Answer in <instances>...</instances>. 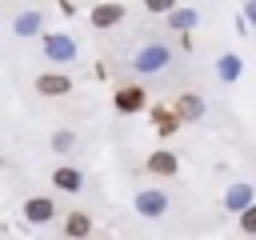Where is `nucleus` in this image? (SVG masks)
Masks as SVG:
<instances>
[{"instance_id":"nucleus-1","label":"nucleus","mask_w":256,"mask_h":240,"mask_svg":"<svg viewBox=\"0 0 256 240\" xmlns=\"http://www.w3.org/2000/svg\"><path fill=\"white\" fill-rule=\"evenodd\" d=\"M168 60H172V52H168L164 44H144V48L132 56V68H136V72H160V68H168Z\"/></svg>"},{"instance_id":"nucleus-2","label":"nucleus","mask_w":256,"mask_h":240,"mask_svg":"<svg viewBox=\"0 0 256 240\" xmlns=\"http://www.w3.org/2000/svg\"><path fill=\"white\" fill-rule=\"evenodd\" d=\"M44 56L52 64H68V60H76V40L64 36V32H48L44 36Z\"/></svg>"},{"instance_id":"nucleus-3","label":"nucleus","mask_w":256,"mask_h":240,"mask_svg":"<svg viewBox=\"0 0 256 240\" xmlns=\"http://www.w3.org/2000/svg\"><path fill=\"white\" fill-rule=\"evenodd\" d=\"M136 212H140L144 220H160V216L168 212V196H164L160 188H144V192H136Z\"/></svg>"},{"instance_id":"nucleus-4","label":"nucleus","mask_w":256,"mask_h":240,"mask_svg":"<svg viewBox=\"0 0 256 240\" xmlns=\"http://www.w3.org/2000/svg\"><path fill=\"white\" fill-rule=\"evenodd\" d=\"M112 104H116V112H124V116H132V112H140V108L148 104V92H144L140 84H124V88H116V96H112Z\"/></svg>"},{"instance_id":"nucleus-5","label":"nucleus","mask_w":256,"mask_h":240,"mask_svg":"<svg viewBox=\"0 0 256 240\" xmlns=\"http://www.w3.org/2000/svg\"><path fill=\"white\" fill-rule=\"evenodd\" d=\"M88 20H92V28H116V24L124 20V4H120V0H104V4H92Z\"/></svg>"},{"instance_id":"nucleus-6","label":"nucleus","mask_w":256,"mask_h":240,"mask_svg":"<svg viewBox=\"0 0 256 240\" xmlns=\"http://www.w3.org/2000/svg\"><path fill=\"white\" fill-rule=\"evenodd\" d=\"M52 216H56L52 196H28V200H24V220H28V224H36V228H40V224H48Z\"/></svg>"},{"instance_id":"nucleus-7","label":"nucleus","mask_w":256,"mask_h":240,"mask_svg":"<svg viewBox=\"0 0 256 240\" xmlns=\"http://www.w3.org/2000/svg\"><path fill=\"white\" fill-rule=\"evenodd\" d=\"M36 92L40 96H68L72 92V76H64V72H40L36 76Z\"/></svg>"},{"instance_id":"nucleus-8","label":"nucleus","mask_w":256,"mask_h":240,"mask_svg":"<svg viewBox=\"0 0 256 240\" xmlns=\"http://www.w3.org/2000/svg\"><path fill=\"white\" fill-rule=\"evenodd\" d=\"M172 112L180 116V124H192V120H204V100L196 92H184L172 100Z\"/></svg>"},{"instance_id":"nucleus-9","label":"nucleus","mask_w":256,"mask_h":240,"mask_svg":"<svg viewBox=\"0 0 256 240\" xmlns=\"http://www.w3.org/2000/svg\"><path fill=\"white\" fill-rule=\"evenodd\" d=\"M148 172H152V176H176V172H180L176 152H164V148L152 152V156H148Z\"/></svg>"},{"instance_id":"nucleus-10","label":"nucleus","mask_w":256,"mask_h":240,"mask_svg":"<svg viewBox=\"0 0 256 240\" xmlns=\"http://www.w3.org/2000/svg\"><path fill=\"white\" fill-rule=\"evenodd\" d=\"M152 124H156L160 136H172V132L180 128V116L172 112V104H156V108H152Z\"/></svg>"},{"instance_id":"nucleus-11","label":"nucleus","mask_w":256,"mask_h":240,"mask_svg":"<svg viewBox=\"0 0 256 240\" xmlns=\"http://www.w3.org/2000/svg\"><path fill=\"white\" fill-rule=\"evenodd\" d=\"M164 16H168V28H176V32H192V28L200 24L196 8H168Z\"/></svg>"},{"instance_id":"nucleus-12","label":"nucleus","mask_w":256,"mask_h":240,"mask_svg":"<svg viewBox=\"0 0 256 240\" xmlns=\"http://www.w3.org/2000/svg\"><path fill=\"white\" fill-rule=\"evenodd\" d=\"M248 204H252V184H228L224 208H228V212H240V208H248Z\"/></svg>"},{"instance_id":"nucleus-13","label":"nucleus","mask_w":256,"mask_h":240,"mask_svg":"<svg viewBox=\"0 0 256 240\" xmlns=\"http://www.w3.org/2000/svg\"><path fill=\"white\" fill-rule=\"evenodd\" d=\"M52 184H56L60 192H80V188H84V176H80L76 168H64V164H60V168L52 172Z\"/></svg>"},{"instance_id":"nucleus-14","label":"nucleus","mask_w":256,"mask_h":240,"mask_svg":"<svg viewBox=\"0 0 256 240\" xmlns=\"http://www.w3.org/2000/svg\"><path fill=\"white\" fill-rule=\"evenodd\" d=\"M240 72H244V64H240V56H232V52H224V56L216 60V76H220L224 84H232V80H240Z\"/></svg>"},{"instance_id":"nucleus-15","label":"nucleus","mask_w":256,"mask_h":240,"mask_svg":"<svg viewBox=\"0 0 256 240\" xmlns=\"http://www.w3.org/2000/svg\"><path fill=\"white\" fill-rule=\"evenodd\" d=\"M88 232H92V216H88V212H68L64 236H88Z\"/></svg>"},{"instance_id":"nucleus-16","label":"nucleus","mask_w":256,"mask_h":240,"mask_svg":"<svg viewBox=\"0 0 256 240\" xmlns=\"http://www.w3.org/2000/svg\"><path fill=\"white\" fill-rule=\"evenodd\" d=\"M40 24H44L40 12H20V16H16V36H36Z\"/></svg>"},{"instance_id":"nucleus-17","label":"nucleus","mask_w":256,"mask_h":240,"mask_svg":"<svg viewBox=\"0 0 256 240\" xmlns=\"http://www.w3.org/2000/svg\"><path fill=\"white\" fill-rule=\"evenodd\" d=\"M236 216H240V232H244V236H256V200H252L248 208H240Z\"/></svg>"},{"instance_id":"nucleus-18","label":"nucleus","mask_w":256,"mask_h":240,"mask_svg":"<svg viewBox=\"0 0 256 240\" xmlns=\"http://www.w3.org/2000/svg\"><path fill=\"white\" fill-rule=\"evenodd\" d=\"M72 144H76V136H72V132H56V136H52V148H56V152H68Z\"/></svg>"},{"instance_id":"nucleus-19","label":"nucleus","mask_w":256,"mask_h":240,"mask_svg":"<svg viewBox=\"0 0 256 240\" xmlns=\"http://www.w3.org/2000/svg\"><path fill=\"white\" fill-rule=\"evenodd\" d=\"M144 8H148V12H156V16H164L168 8H176V0H144Z\"/></svg>"},{"instance_id":"nucleus-20","label":"nucleus","mask_w":256,"mask_h":240,"mask_svg":"<svg viewBox=\"0 0 256 240\" xmlns=\"http://www.w3.org/2000/svg\"><path fill=\"white\" fill-rule=\"evenodd\" d=\"M244 20L256 28V0H248V4H244Z\"/></svg>"}]
</instances>
